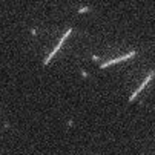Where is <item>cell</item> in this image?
I'll return each mask as SVG.
<instances>
[{
    "label": "cell",
    "mask_w": 155,
    "mask_h": 155,
    "mask_svg": "<svg viewBox=\"0 0 155 155\" xmlns=\"http://www.w3.org/2000/svg\"><path fill=\"white\" fill-rule=\"evenodd\" d=\"M71 32H72V28H69L68 31H66V32L63 34V37L60 38V41L57 43V45H55V48L52 49V52H51V54H49V55H48V57H46L45 60H43V64H45V66H46V64H48V63H49V61H51V60L54 58V55H55V52H58V49L61 48V45H63V43H64V40H66V38H68V37L71 35Z\"/></svg>",
    "instance_id": "cell-1"
},
{
    "label": "cell",
    "mask_w": 155,
    "mask_h": 155,
    "mask_svg": "<svg viewBox=\"0 0 155 155\" xmlns=\"http://www.w3.org/2000/svg\"><path fill=\"white\" fill-rule=\"evenodd\" d=\"M135 55H137V51H130L129 54H124V55H121V57L112 58V60H109V61H103V63L100 64V68H101V69H104V68H107V66H110V64H114V63H120V61L129 60V58H132V57H135Z\"/></svg>",
    "instance_id": "cell-2"
},
{
    "label": "cell",
    "mask_w": 155,
    "mask_h": 155,
    "mask_svg": "<svg viewBox=\"0 0 155 155\" xmlns=\"http://www.w3.org/2000/svg\"><path fill=\"white\" fill-rule=\"evenodd\" d=\"M153 75H155V71H150V72H149V75H147V77H146V78L141 81V84L137 87V91H134V94H132V95L129 97V101H134V100H135V97H137V95H138V94H140V92L144 89V87L147 86V83H149V81L153 78Z\"/></svg>",
    "instance_id": "cell-3"
},
{
    "label": "cell",
    "mask_w": 155,
    "mask_h": 155,
    "mask_svg": "<svg viewBox=\"0 0 155 155\" xmlns=\"http://www.w3.org/2000/svg\"><path fill=\"white\" fill-rule=\"evenodd\" d=\"M91 8H87V6H83V8H78V14H84V12H89Z\"/></svg>",
    "instance_id": "cell-4"
},
{
    "label": "cell",
    "mask_w": 155,
    "mask_h": 155,
    "mask_svg": "<svg viewBox=\"0 0 155 155\" xmlns=\"http://www.w3.org/2000/svg\"><path fill=\"white\" fill-rule=\"evenodd\" d=\"M81 75H83V77H84V78H86V77H87V75H89V74H87V72H86V71H81Z\"/></svg>",
    "instance_id": "cell-5"
}]
</instances>
